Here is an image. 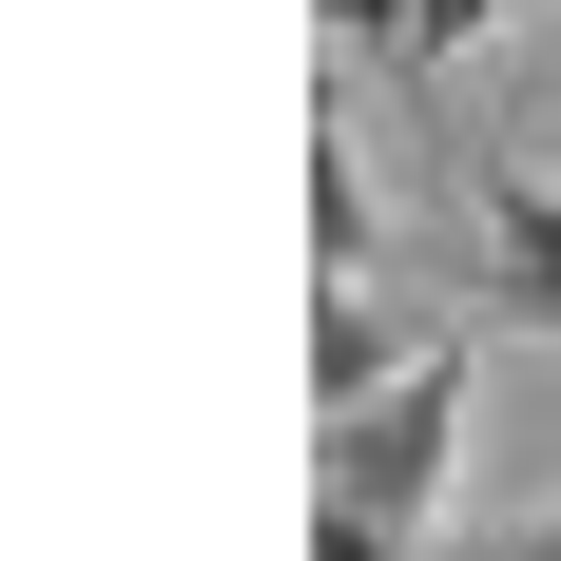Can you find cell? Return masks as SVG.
<instances>
[{
	"label": "cell",
	"mask_w": 561,
	"mask_h": 561,
	"mask_svg": "<svg viewBox=\"0 0 561 561\" xmlns=\"http://www.w3.org/2000/svg\"><path fill=\"white\" fill-rule=\"evenodd\" d=\"M446 465H465V348H426L388 407H348V426H330V504L407 542V523L446 504Z\"/></svg>",
	"instance_id": "6da1fadb"
},
{
	"label": "cell",
	"mask_w": 561,
	"mask_h": 561,
	"mask_svg": "<svg viewBox=\"0 0 561 561\" xmlns=\"http://www.w3.org/2000/svg\"><path fill=\"white\" fill-rule=\"evenodd\" d=\"M407 368H426V348H407L368 290H310V407H330V426H348V407H388Z\"/></svg>",
	"instance_id": "3957f363"
},
{
	"label": "cell",
	"mask_w": 561,
	"mask_h": 561,
	"mask_svg": "<svg viewBox=\"0 0 561 561\" xmlns=\"http://www.w3.org/2000/svg\"><path fill=\"white\" fill-rule=\"evenodd\" d=\"M484 20H561V0H407V98H446V58L484 39Z\"/></svg>",
	"instance_id": "5b68a950"
},
{
	"label": "cell",
	"mask_w": 561,
	"mask_h": 561,
	"mask_svg": "<svg viewBox=\"0 0 561 561\" xmlns=\"http://www.w3.org/2000/svg\"><path fill=\"white\" fill-rule=\"evenodd\" d=\"M484 272H504L523 330H561V194H542L523 156H484Z\"/></svg>",
	"instance_id": "7a4b0ae2"
},
{
	"label": "cell",
	"mask_w": 561,
	"mask_h": 561,
	"mask_svg": "<svg viewBox=\"0 0 561 561\" xmlns=\"http://www.w3.org/2000/svg\"><path fill=\"white\" fill-rule=\"evenodd\" d=\"M330 39H368V58L407 78V0H330Z\"/></svg>",
	"instance_id": "8992f818"
},
{
	"label": "cell",
	"mask_w": 561,
	"mask_h": 561,
	"mask_svg": "<svg viewBox=\"0 0 561 561\" xmlns=\"http://www.w3.org/2000/svg\"><path fill=\"white\" fill-rule=\"evenodd\" d=\"M310 561H407L388 523H348V504H310Z\"/></svg>",
	"instance_id": "52a82bcc"
},
{
	"label": "cell",
	"mask_w": 561,
	"mask_h": 561,
	"mask_svg": "<svg viewBox=\"0 0 561 561\" xmlns=\"http://www.w3.org/2000/svg\"><path fill=\"white\" fill-rule=\"evenodd\" d=\"M388 272V232H368V174H348V136H310V290H368Z\"/></svg>",
	"instance_id": "277c9868"
}]
</instances>
